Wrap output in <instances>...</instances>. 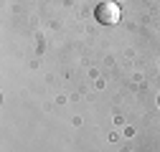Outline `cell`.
<instances>
[{"label":"cell","mask_w":160,"mask_h":152,"mask_svg":"<svg viewBox=\"0 0 160 152\" xmlns=\"http://www.w3.org/2000/svg\"><path fill=\"white\" fill-rule=\"evenodd\" d=\"M94 15H97V21L104 23V26H114V23H119V18H122V13H119V5L112 3V0L99 3L97 10H94Z\"/></svg>","instance_id":"1"}]
</instances>
